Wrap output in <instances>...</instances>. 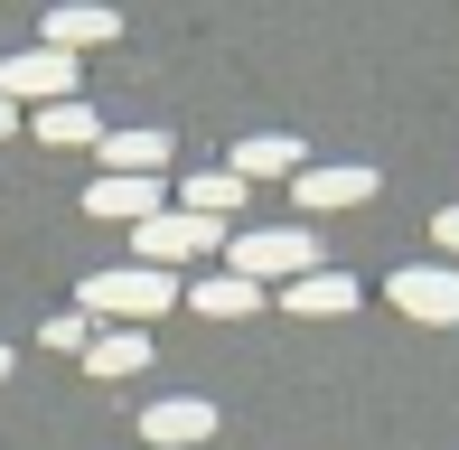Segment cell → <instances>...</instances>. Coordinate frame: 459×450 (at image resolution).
I'll return each instance as SVG.
<instances>
[{
  "label": "cell",
  "instance_id": "cell-9",
  "mask_svg": "<svg viewBox=\"0 0 459 450\" xmlns=\"http://www.w3.org/2000/svg\"><path fill=\"white\" fill-rule=\"evenodd\" d=\"M113 38H122V10H103V0H56V10H48V48H113Z\"/></svg>",
  "mask_w": 459,
  "mask_h": 450
},
{
  "label": "cell",
  "instance_id": "cell-5",
  "mask_svg": "<svg viewBox=\"0 0 459 450\" xmlns=\"http://www.w3.org/2000/svg\"><path fill=\"white\" fill-rule=\"evenodd\" d=\"M216 432H225V413L206 394H169V403L141 413V441H151V450H197V441H216Z\"/></svg>",
  "mask_w": 459,
  "mask_h": 450
},
{
  "label": "cell",
  "instance_id": "cell-19",
  "mask_svg": "<svg viewBox=\"0 0 459 450\" xmlns=\"http://www.w3.org/2000/svg\"><path fill=\"white\" fill-rule=\"evenodd\" d=\"M10 132H19V113H10V94H0V141H10Z\"/></svg>",
  "mask_w": 459,
  "mask_h": 450
},
{
  "label": "cell",
  "instance_id": "cell-11",
  "mask_svg": "<svg viewBox=\"0 0 459 450\" xmlns=\"http://www.w3.org/2000/svg\"><path fill=\"white\" fill-rule=\"evenodd\" d=\"M29 132H38V141H56V151H94V141H103V122H94L85 94H66V104H38Z\"/></svg>",
  "mask_w": 459,
  "mask_h": 450
},
{
  "label": "cell",
  "instance_id": "cell-18",
  "mask_svg": "<svg viewBox=\"0 0 459 450\" xmlns=\"http://www.w3.org/2000/svg\"><path fill=\"white\" fill-rule=\"evenodd\" d=\"M431 244H441V254H459V207H441V216H431Z\"/></svg>",
  "mask_w": 459,
  "mask_h": 450
},
{
  "label": "cell",
  "instance_id": "cell-20",
  "mask_svg": "<svg viewBox=\"0 0 459 450\" xmlns=\"http://www.w3.org/2000/svg\"><path fill=\"white\" fill-rule=\"evenodd\" d=\"M0 376H10V347H0Z\"/></svg>",
  "mask_w": 459,
  "mask_h": 450
},
{
  "label": "cell",
  "instance_id": "cell-7",
  "mask_svg": "<svg viewBox=\"0 0 459 450\" xmlns=\"http://www.w3.org/2000/svg\"><path fill=\"white\" fill-rule=\"evenodd\" d=\"M366 197H375V169H347V160L290 178V207H300V216H338V207H366Z\"/></svg>",
  "mask_w": 459,
  "mask_h": 450
},
{
  "label": "cell",
  "instance_id": "cell-3",
  "mask_svg": "<svg viewBox=\"0 0 459 450\" xmlns=\"http://www.w3.org/2000/svg\"><path fill=\"white\" fill-rule=\"evenodd\" d=\"M132 244H141V263L178 273V263H197V254H225V225L197 216V207H160L151 225H132Z\"/></svg>",
  "mask_w": 459,
  "mask_h": 450
},
{
  "label": "cell",
  "instance_id": "cell-1",
  "mask_svg": "<svg viewBox=\"0 0 459 450\" xmlns=\"http://www.w3.org/2000/svg\"><path fill=\"white\" fill-rule=\"evenodd\" d=\"M225 273L300 281V273H319V235H309V225H244V235H225Z\"/></svg>",
  "mask_w": 459,
  "mask_h": 450
},
{
  "label": "cell",
  "instance_id": "cell-12",
  "mask_svg": "<svg viewBox=\"0 0 459 450\" xmlns=\"http://www.w3.org/2000/svg\"><path fill=\"white\" fill-rule=\"evenodd\" d=\"M94 151H103V169H141V178H160L178 141H169V132H103Z\"/></svg>",
  "mask_w": 459,
  "mask_h": 450
},
{
  "label": "cell",
  "instance_id": "cell-8",
  "mask_svg": "<svg viewBox=\"0 0 459 450\" xmlns=\"http://www.w3.org/2000/svg\"><path fill=\"white\" fill-rule=\"evenodd\" d=\"M85 216H103V225H151V216H160V178H141V169H103L94 188H85Z\"/></svg>",
  "mask_w": 459,
  "mask_h": 450
},
{
  "label": "cell",
  "instance_id": "cell-6",
  "mask_svg": "<svg viewBox=\"0 0 459 450\" xmlns=\"http://www.w3.org/2000/svg\"><path fill=\"white\" fill-rule=\"evenodd\" d=\"M0 94H29V104H66L75 94V56L66 48H29V56H0Z\"/></svg>",
  "mask_w": 459,
  "mask_h": 450
},
{
  "label": "cell",
  "instance_id": "cell-17",
  "mask_svg": "<svg viewBox=\"0 0 459 450\" xmlns=\"http://www.w3.org/2000/svg\"><path fill=\"white\" fill-rule=\"evenodd\" d=\"M48 347H66V357H85V310H56V319H48Z\"/></svg>",
  "mask_w": 459,
  "mask_h": 450
},
{
  "label": "cell",
  "instance_id": "cell-14",
  "mask_svg": "<svg viewBox=\"0 0 459 450\" xmlns=\"http://www.w3.org/2000/svg\"><path fill=\"white\" fill-rule=\"evenodd\" d=\"M244 188H254V178H244V169H197V178H187V188H178V207H197V216H244Z\"/></svg>",
  "mask_w": 459,
  "mask_h": 450
},
{
  "label": "cell",
  "instance_id": "cell-16",
  "mask_svg": "<svg viewBox=\"0 0 459 450\" xmlns=\"http://www.w3.org/2000/svg\"><path fill=\"white\" fill-rule=\"evenodd\" d=\"M151 366V329H113V338H85V376H141Z\"/></svg>",
  "mask_w": 459,
  "mask_h": 450
},
{
  "label": "cell",
  "instance_id": "cell-2",
  "mask_svg": "<svg viewBox=\"0 0 459 450\" xmlns=\"http://www.w3.org/2000/svg\"><path fill=\"white\" fill-rule=\"evenodd\" d=\"M178 281L160 273V263H113V273H94L85 281V310H103V319H122V329H151L160 310H178Z\"/></svg>",
  "mask_w": 459,
  "mask_h": 450
},
{
  "label": "cell",
  "instance_id": "cell-13",
  "mask_svg": "<svg viewBox=\"0 0 459 450\" xmlns=\"http://www.w3.org/2000/svg\"><path fill=\"white\" fill-rule=\"evenodd\" d=\"M225 169H244V178H300L309 160H300V141H290V132H254L235 160H225Z\"/></svg>",
  "mask_w": 459,
  "mask_h": 450
},
{
  "label": "cell",
  "instance_id": "cell-4",
  "mask_svg": "<svg viewBox=\"0 0 459 450\" xmlns=\"http://www.w3.org/2000/svg\"><path fill=\"white\" fill-rule=\"evenodd\" d=\"M385 300L412 319V329H459V273L450 263H403V273L385 281Z\"/></svg>",
  "mask_w": 459,
  "mask_h": 450
},
{
  "label": "cell",
  "instance_id": "cell-10",
  "mask_svg": "<svg viewBox=\"0 0 459 450\" xmlns=\"http://www.w3.org/2000/svg\"><path fill=\"white\" fill-rule=\"evenodd\" d=\"M281 310L290 319H347V310H357V281H347V273H300L281 291Z\"/></svg>",
  "mask_w": 459,
  "mask_h": 450
},
{
  "label": "cell",
  "instance_id": "cell-15",
  "mask_svg": "<svg viewBox=\"0 0 459 450\" xmlns=\"http://www.w3.org/2000/svg\"><path fill=\"white\" fill-rule=\"evenodd\" d=\"M187 310H206V319H244V310H263V281H244V273H206L197 291H187Z\"/></svg>",
  "mask_w": 459,
  "mask_h": 450
}]
</instances>
